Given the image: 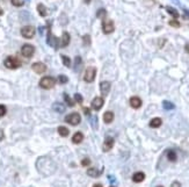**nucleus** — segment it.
<instances>
[{
  "label": "nucleus",
  "mask_w": 189,
  "mask_h": 187,
  "mask_svg": "<svg viewBox=\"0 0 189 187\" xmlns=\"http://www.w3.org/2000/svg\"><path fill=\"white\" fill-rule=\"evenodd\" d=\"M36 167H37V171L45 177L52 174L56 170L55 163L48 157H40L36 162Z\"/></svg>",
  "instance_id": "f257e3e1"
},
{
  "label": "nucleus",
  "mask_w": 189,
  "mask_h": 187,
  "mask_svg": "<svg viewBox=\"0 0 189 187\" xmlns=\"http://www.w3.org/2000/svg\"><path fill=\"white\" fill-rule=\"evenodd\" d=\"M4 64H5V66H6L7 69H10V70H15V69H19V67L21 66V60H20L18 57H15V56H8V57L5 59Z\"/></svg>",
  "instance_id": "f03ea898"
},
{
  "label": "nucleus",
  "mask_w": 189,
  "mask_h": 187,
  "mask_svg": "<svg viewBox=\"0 0 189 187\" xmlns=\"http://www.w3.org/2000/svg\"><path fill=\"white\" fill-rule=\"evenodd\" d=\"M97 76V67L95 66H89L86 69L85 73H84V80L86 82H93Z\"/></svg>",
  "instance_id": "7ed1b4c3"
},
{
  "label": "nucleus",
  "mask_w": 189,
  "mask_h": 187,
  "mask_svg": "<svg viewBox=\"0 0 189 187\" xmlns=\"http://www.w3.org/2000/svg\"><path fill=\"white\" fill-rule=\"evenodd\" d=\"M56 84V79L52 78V77H49V76H45L43 77L41 80H40V86L44 89H50L55 86Z\"/></svg>",
  "instance_id": "20e7f679"
},
{
  "label": "nucleus",
  "mask_w": 189,
  "mask_h": 187,
  "mask_svg": "<svg viewBox=\"0 0 189 187\" xmlns=\"http://www.w3.org/2000/svg\"><path fill=\"white\" fill-rule=\"evenodd\" d=\"M115 30V25L114 21L110 19H103L102 20V32L105 34H112Z\"/></svg>",
  "instance_id": "39448f33"
},
{
  "label": "nucleus",
  "mask_w": 189,
  "mask_h": 187,
  "mask_svg": "<svg viewBox=\"0 0 189 187\" xmlns=\"http://www.w3.org/2000/svg\"><path fill=\"white\" fill-rule=\"evenodd\" d=\"M65 122L71 126H78L81 122V118L79 113H71L65 116Z\"/></svg>",
  "instance_id": "423d86ee"
},
{
  "label": "nucleus",
  "mask_w": 189,
  "mask_h": 187,
  "mask_svg": "<svg viewBox=\"0 0 189 187\" xmlns=\"http://www.w3.org/2000/svg\"><path fill=\"white\" fill-rule=\"evenodd\" d=\"M35 33H36V30L33 26H25L23 28H21V35H22V37H25L27 40L33 38Z\"/></svg>",
  "instance_id": "0eeeda50"
},
{
  "label": "nucleus",
  "mask_w": 189,
  "mask_h": 187,
  "mask_svg": "<svg viewBox=\"0 0 189 187\" xmlns=\"http://www.w3.org/2000/svg\"><path fill=\"white\" fill-rule=\"evenodd\" d=\"M35 52V47L32 44H23L21 47V55L26 58H30Z\"/></svg>",
  "instance_id": "6e6552de"
},
{
  "label": "nucleus",
  "mask_w": 189,
  "mask_h": 187,
  "mask_svg": "<svg viewBox=\"0 0 189 187\" xmlns=\"http://www.w3.org/2000/svg\"><path fill=\"white\" fill-rule=\"evenodd\" d=\"M47 42H48V44L49 45H51L52 48H55V49H58L59 48V45H60V42H59V40L55 36V35H52L51 34V30L49 29L48 30V40H47Z\"/></svg>",
  "instance_id": "1a4fd4ad"
},
{
  "label": "nucleus",
  "mask_w": 189,
  "mask_h": 187,
  "mask_svg": "<svg viewBox=\"0 0 189 187\" xmlns=\"http://www.w3.org/2000/svg\"><path fill=\"white\" fill-rule=\"evenodd\" d=\"M103 105H105V100H103V98H101V97H95L93 99V101H92V109H94V111H100L102 107H103Z\"/></svg>",
  "instance_id": "9d476101"
},
{
  "label": "nucleus",
  "mask_w": 189,
  "mask_h": 187,
  "mask_svg": "<svg viewBox=\"0 0 189 187\" xmlns=\"http://www.w3.org/2000/svg\"><path fill=\"white\" fill-rule=\"evenodd\" d=\"M32 69L37 74H42V73H44L47 71V65L44 63H42V62H36V63H34L32 65Z\"/></svg>",
  "instance_id": "9b49d317"
},
{
  "label": "nucleus",
  "mask_w": 189,
  "mask_h": 187,
  "mask_svg": "<svg viewBox=\"0 0 189 187\" xmlns=\"http://www.w3.org/2000/svg\"><path fill=\"white\" fill-rule=\"evenodd\" d=\"M114 138L113 137H107L106 140H105V142H103V145H102V150L105 151V152H108V151H110L112 149H113V146H114Z\"/></svg>",
  "instance_id": "f8f14e48"
},
{
  "label": "nucleus",
  "mask_w": 189,
  "mask_h": 187,
  "mask_svg": "<svg viewBox=\"0 0 189 187\" xmlns=\"http://www.w3.org/2000/svg\"><path fill=\"white\" fill-rule=\"evenodd\" d=\"M70 42H71V36H70V34H68L67 32H64V33H63V36H62V41H60L59 48H65V47H67V45L70 44Z\"/></svg>",
  "instance_id": "ddd939ff"
},
{
  "label": "nucleus",
  "mask_w": 189,
  "mask_h": 187,
  "mask_svg": "<svg viewBox=\"0 0 189 187\" xmlns=\"http://www.w3.org/2000/svg\"><path fill=\"white\" fill-rule=\"evenodd\" d=\"M100 91H101V94L102 96H108V93L110 91V82L109 81H102L100 84Z\"/></svg>",
  "instance_id": "4468645a"
},
{
  "label": "nucleus",
  "mask_w": 189,
  "mask_h": 187,
  "mask_svg": "<svg viewBox=\"0 0 189 187\" xmlns=\"http://www.w3.org/2000/svg\"><path fill=\"white\" fill-rule=\"evenodd\" d=\"M103 172V170H99V168H95V167H90L87 170V175L92 177V178H98L99 175H101Z\"/></svg>",
  "instance_id": "2eb2a0df"
},
{
  "label": "nucleus",
  "mask_w": 189,
  "mask_h": 187,
  "mask_svg": "<svg viewBox=\"0 0 189 187\" xmlns=\"http://www.w3.org/2000/svg\"><path fill=\"white\" fill-rule=\"evenodd\" d=\"M129 102H130V106L132 108H135V109H138V108L142 107V99L139 97H132V98H130V101Z\"/></svg>",
  "instance_id": "dca6fc26"
},
{
  "label": "nucleus",
  "mask_w": 189,
  "mask_h": 187,
  "mask_svg": "<svg viewBox=\"0 0 189 187\" xmlns=\"http://www.w3.org/2000/svg\"><path fill=\"white\" fill-rule=\"evenodd\" d=\"M52 109H53L56 113H64L65 109H66V107H65V105L62 104V102H55V104L52 105Z\"/></svg>",
  "instance_id": "f3484780"
},
{
  "label": "nucleus",
  "mask_w": 189,
  "mask_h": 187,
  "mask_svg": "<svg viewBox=\"0 0 189 187\" xmlns=\"http://www.w3.org/2000/svg\"><path fill=\"white\" fill-rule=\"evenodd\" d=\"M82 141H84V134L80 133V131H77V133L72 136V142H73L74 144H79V143H81Z\"/></svg>",
  "instance_id": "a211bd4d"
},
{
  "label": "nucleus",
  "mask_w": 189,
  "mask_h": 187,
  "mask_svg": "<svg viewBox=\"0 0 189 187\" xmlns=\"http://www.w3.org/2000/svg\"><path fill=\"white\" fill-rule=\"evenodd\" d=\"M144 179H145V174L143 172H136L132 175V181L134 182H142V181H144Z\"/></svg>",
  "instance_id": "6ab92c4d"
},
{
  "label": "nucleus",
  "mask_w": 189,
  "mask_h": 187,
  "mask_svg": "<svg viewBox=\"0 0 189 187\" xmlns=\"http://www.w3.org/2000/svg\"><path fill=\"white\" fill-rule=\"evenodd\" d=\"M103 121H105L106 123H112V122L114 121V113L110 112V111L106 112V113L103 114Z\"/></svg>",
  "instance_id": "aec40b11"
},
{
  "label": "nucleus",
  "mask_w": 189,
  "mask_h": 187,
  "mask_svg": "<svg viewBox=\"0 0 189 187\" xmlns=\"http://www.w3.org/2000/svg\"><path fill=\"white\" fill-rule=\"evenodd\" d=\"M162 124V120L160 118H154L150 121V127L151 128H159Z\"/></svg>",
  "instance_id": "412c9836"
},
{
  "label": "nucleus",
  "mask_w": 189,
  "mask_h": 187,
  "mask_svg": "<svg viewBox=\"0 0 189 187\" xmlns=\"http://www.w3.org/2000/svg\"><path fill=\"white\" fill-rule=\"evenodd\" d=\"M37 12H38V14H40L42 18H44V16L48 15V10H47V7H45L43 4H38V5H37Z\"/></svg>",
  "instance_id": "4be33fe9"
},
{
  "label": "nucleus",
  "mask_w": 189,
  "mask_h": 187,
  "mask_svg": "<svg viewBox=\"0 0 189 187\" xmlns=\"http://www.w3.org/2000/svg\"><path fill=\"white\" fill-rule=\"evenodd\" d=\"M166 156H167V159H168L169 162H176V159H177L176 152H175L174 150H168L167 153H166Z\"/></svg>",
  "instance_id": "5701e85b"
},
{
  "label": "nucleus",
  "mask_w": 189,
  "mask_h": 187,
  "mask_svg": "<svg viewBox=\"0 0 189 187\" xmlns=\"http://www.w3.org/2000/svg\"><path fill=\"white\" fill-rule=\"evenodd\" d=\"M166 11H167V13H168V14H171V15H172V16H173L175 20H176V19L179 18V15H180V14H179V12H177L175 8L171 7V6H167V7H166Z\"/></svg>",
  "instance_id": "b1692460"
},
{
  "label": "nucleus",
  "mask_w": 189,
  "mask_h": 187,
  "mask_svg": "<svg viewBox=\"0 0 189 187\" xmlns=\"http://www.w3.org/2000/svg\"><path fill=\"white\" fill-rule=\"evenodd\" d=\"M58 134L62 136V137H67L68 136V134H70V131H68V129L66 128V127H64V126H60V127H58Z\"/></svg>",
  "instance_id": "393cba45"
},
{
  "label": "nucleus",
  "mask_w": 189,
  "mask_h": 187,
  "mask_svg": "<svg viewBox=\"0 0 189 187\" xmlns=\"http://www.w3.org/2000/svg\"><path fill=\"white\" fill-rule=\"evenodd\" d=\"M98 121H99V119H98L97 115L89 116V123H90V126H92L93 129H98Z\"/></svg>",
  "instance_id": "a878e982"
},
{
  "label": "nucleus",
  "mask_w": 189,
  "mask_h": 187,
  "mask_svg": "<svg viewBox=\"0 0 189 187\" xmlns=\"http://www.w3.org/2000/svg\"><path fill=\"white\" fill-rule=\"evenodd\" d=\"M63 97H64V101H65V104L67 105V106H70V107H74V102H73V100L68 97V94H67V93H64V94H63Z\"/></svg>",
  "instance_id": "bb28decb"
},
{
  "label": "nucleus",
  "mask_w": 189,
  "mask_h": 187,
  "mask_svg": "<svg viewBox=\"0 0 189 187\" xmlns=\"http://www.w3.org/2000/svg\"><path fill=\"white\" fill-rule=\"evenodd\" d=\"M81 63H82L81 57H80V56H77V57H75V59H74V71H75V72H78V71H79Z\"/></svg>",
  "instance_id": "cd10ccee"
},
{
  "label": "nucleus",
  "mask_w": 189,
  "mask_h": 187,
  "mask_svg": "<svg viewBox=\"0 0 189 187\" xmlns=\"http://www.w3.org/2000/svg\"><path fill=\"white\" fill-rule=\"evenodd\" d=\"M162 107H164V109H166V111H171V109H174V108H175L174 104H172L171 101H164V102H162Z\"/></svg>",
  "instance_id": "c85d7f7f"
},
{
  "label": "nucleus",
  "mask_w": 189,
  "mask_h": 187,
  "mask_svg": "<svg viewBox=\"0 0 189 187\" xmlns=\"http://www.w3.org/2000/svg\"><path fill=\"white\" fill-rule=\"evenodd\" d=\"M97 16L98 18H100V19H106V16H107V11L105 10V8H100L98 12H97Z\"/></svg>",
  "instance_id": "c756f323"
},
{
  "label": "nucleus",
  "mask_w": 189,
  "mask_h": 187,
  "mask_svg": "<svg viewBox=\"0 0 189 187\" xmlns=\"http://www.w3.org/2000/svg\"><path fill=\"white\" fill-rule=\"evenodd\" d=\"M60 57H62V62H63V64H64L66 67H71V59H70L67 56H65V55H62Z\"/></svg>",
  "instance_id": "7c9ffc66"
},
{
  "label": "nucleus",
  "mask_w": 189,
  "mask_h": 187,
  "mask_svg": "<svg viewBox=\"0 0 189 187\" xmlns=\"http://www.w3.org/2000/svg\"><path fill=\"white\" fill-rule=\"evenodd\" d=\"M67 81H68V78H67L65 74H60V76H58V82H59V84L64 85V84H66Z\"/></svg>",
  "instance_id": "2f4dec72"
},
{
  "label": "nucleus",
  "mask_w": 189,
  "mask_h": 187,
  "mask_svg": "<svg viewBox=\"0 0 189 187\" xmlns=\"http://www.w3.org/2000/svg\"><path fill=\"white\" fill-rule=\"evenodd\" d=\"M82 42H84V45H85V47L89 45V44H90V36H89V35H84Z\"/></svg>",
  "instance_id": "473e14b6"
},
{
  "label": "nucleus",
  "mask_w": 189,
  "mask_h": 187,
  "mask_svg": "<svg viewBox=\"0 0 189 187\" xmlns=\"http://www.w3.org/2000/svg\"><path fill=\"white\" fill-rule=\"evenodd\" d=\"M11 3H12V5L15 6V7H21V6H23V1H22V0H11Z\"/></svg>",
  "instance_id": "72a5a7b5"
},
{
  "label": "nucleus",
  "mask_w": 189,
  "mask_h": 187,
  "mask_svg": "<svg viewBox=\"0 0 189 187\" xmlns=\"http://www.w3.org/2000/svg\"><path fill=\"white\" fill-rule=\"evenodd\" d=\"M74 100H75L78 104H82L84 98H82V96L80 94V93H75V94H74Z\"/></svg>",
  "instance_id": "f704fd0d"
},
{
  "label": "nucleus",
  "mask_w": 189,
  "mask_h": 187,
  "mask_svg": "<svg viewBox=\"0 0 189 187\" xmlns=\"http://www.w3.org/2000/svg\"><path fill=\"white\" fill-rule=\"evenodd\" d=\"M6 113H7V109H6V107H5L4 105H0V118L5 116V115H6Z\"/></svg>",
  "instance_id": "c9c22d12"
},
{
  "label": "nucleus",
  "mask_w": 189,
  "mask_h": 187,
  "mask_svg": "<svg viewBox=\"0 0 189 187\" xmlns=\"http://www.w3.org/2000/svg\"><path fill=\"white\" fill-rule=\"evenodd\" d=\"M169 26L175 27V28H179L181 25H180V22H179L177 20H175V19H174V20H171V21H169Z\"/></svg>",
  "instance_id": "e433bc0d"
},
{
  "label": "nucleus",
  "mask_w": 189,
  "mask_h": 187,
  "mask_svg": "<svg viewBox=\"0 0 189 187\" xmlns=\"http://www.w3.org/2000/svg\"><path fill=\"white\" fill-rule=\"evenodd\" d=\"M89 164H90V159L89 158H84L81 160V165L82 166H89Z\"/></svg>",
  "instance_id": "4c0bfd02"
},
{
  "label": "nucleus",
  "mask_w": 189,
  "mask_h": 187,
  "mask_svg": "<svg viewBox=\"0 0 189 187\" xmlns=\"http://www.w3.org/2000/svg\"><path fill=\"white\" fill-rule=\"evenodd\" d=\"M82 111H84V113H85L86 115H90V109H89L88 107H84Z\"/></svg>",
  "instance_id": "58836bf2"
},
{
  "label": "nucleus",
  "mask_w": 189,
  "mask_h": 187,
  "mask_svg": "<svg viewBox=\"0 0 189 187\" xmlns=\"http://www.w3.org/2000/svg\"><path fill=\"white\" fill-rule=\"evenodd\" d=\"M171 187H181V184L179 181H173L172 185H171Z\"/></svg>",
  "instance_id": "ea45409f"
},
{
  "label": "nucleus",
  "mask_w": 189,
  "mask_h": 187,
  "mask_svg": "<svg viewBox=\"0 0 189 187\" xmlns=\"http://www.w3.org/2000/svg\"><path fill=\"white\" fill-rule=\"evenodd\" d=\"M184 50H186V52H188V54H189V43H188V44H186Z\"/></svg>",
  "instance_id": "a19ab883"
},
{
  "label": "nucleus",
  "mask_w": 189,
  "mask_h": 187,
  "mask_svg": "<svg viewBox=\"0 0 189 187\" xmlns=\"http://www.w3.org/2000/svg\"><path fill=\"white\" fill-rule=\"evenodd\" d=\"M108 178H109V180H110L112 182H114V181H115V179H114V177H113V175H109Z\"/></svg>",
  "instance_id": "79ce46f5"
},
{
  "label": "nucleus",
  "mask_w": 189,
  "mask_h": 187,
  "mask_svg": "<svg viewBox=\"0 0 189 187\" xmlns=\"http://www.w3.org/2000/svg\"><path fill=\"white\" fill-rule=\"evenodd\" d=\"M4 138V134H3V130H0V140Z\"/></svg>",
  "instance_id": "37998d69"
},
{
  "label": "nucleus",
  "mask_w": 189,
  "mask_h": 187,
  "mask_svg": "<svg viewBox=\"0 0 189 187\" xmlns=\"http://www.w3.org/2000/svg\"><path fill=\"white\" fill-rule=\"evenodd\" d=\"M93 187H102V185H101V184H95Z\"/></svg>",
  "instance_id": "c03bdc74"
},
{
  "label": "nucleus",
  "mask_w": 189,
  "mask_h": 187,
  "mask_svg": "<svg viewBox=\"0 0 189 187\" xmlns=\"http://www.w3.org/2000/svg\"><path fill=\"white\" fill-rule=\"evenodd\" d=\"M3 14H4V11H3V8H1V7H0V16H1Z\"/></svg>",
  "instance_id": "a18cd8bd"
},
{
  "label": "nucleus",
  "mask_w": 189,
  "mask_h": 187,
  "mask_svg": "<svg viewBox=\"0 0 189 187\" xmlns=\"http://www.w3.org/2000/svg\"><path fill=\"white\" fill-rule=\"evenodd\" d=\"M84 1H85V4H87V5H88V4L90 3V0H84Z\"/></svg>",
  "instance_id": "49530a36"
},
{
  "label": "nucleus",
  "mask_w": 189,
  "mask_h": 187,
  "mask_svg": "<svg viewBox=\"0 0 189 187\" xmlns=\"http://www.w3.org/2000/svg\"><path fill=\"white\" fill-rule=\"evenodd\" d=\"M157 187H164V186H157Z\"/></svg>",
  "instance_id": "de8ad7c7"
},
{
  "label": "nucleus",
  "mask_w": 189,
  "mask_h": 187,
  "mask_svg": "<svg viewBox=\"0 0 189 187\" xmlns=\"http://www.w3.org/2000/svg\"><path fill=\"white\" fill-rule=\"evenodd\" d=\"M112 187H114V186H112Z\"/></svg>",
  "instance_id": "09e8293b"
}]
</instances>
